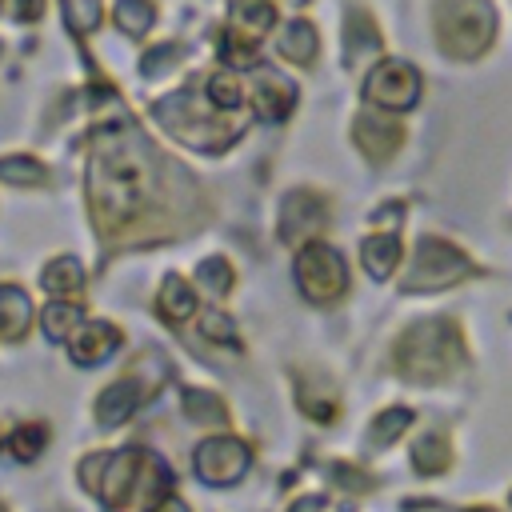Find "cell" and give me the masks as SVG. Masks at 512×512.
Masks as SVG:
<instances>
[{
  "mask_svg": "<svg viewBox=\"0 0 512 512\" xmlns=\"http://www.w3.org/2000/svg\"><path fill=\"white\" fill-rule=\"evenodd\" d=\"M364 96L380 108H412L420 96V76L404 60H380L364 80Z\"/></svg>",
  "mask_w": 512,
  "mask_h": 512,
  "instance_id": "30bf717a",
  "label": "cell"
},
{
  "mask_svg": "<svg viewBox=\"0 0 512 512\" xmlns=\"http://www.w3.org/2000/svg\"><path fill=\"white\" fill-rule=\"evenodd\" d=\"M196 284L208 288L212 296L232 292V268H228V260H224V256H208V260H200V268H196Z\"/></svg>",
  "mask_w": 512,
  "mask_h": 512,
  "instance_id": "f546056e",
  "label": "cell"
},
{
  "mask_svg": "<svg viewBox=\"0 0 512 512\" xmlns=\"http://www.w3.org/2000/svg\"><path fill=\"white\" fill-rule=\"evenodd\" d=\"M436 40L452 60H476L496 40V12L488 0H436Z\"/></svg>",
  "mask_w": 512,
  "mask_h": 512,
  "instance_id": "277c9868",
  "label": "cell"
},
{
  "mask_svg": "<svg viewBox=\"0 0 512 512\" xmlns=\"http://www.w3.org/2000/svg\"><path fill=\"white\" fill-rule=\"evenodd\" d=\"M332 476H336L340 488H352V492H368V488H372V480H368L360 468H352V464H336Z\"/></svg>",
  "mask_w": 512,
  "mask_h": 512,
  "instance_id": "836d02e7",
  "label": "cell"
},
{
  "mask_svg": "<svg viewBox=\"0 0 512 512\" xmlns=\"http://www.w3.org/2000/svg\"><path fill=\"white\" fill-rule=\"evenodd\" d=\"M272 24H276V8L268 0H232V8H228L232 36H240L248 44H256Z\"/></svg>",
  "mask_w": 512,
  "mask_h": 512,
  "instance_id": "2e32d148",
  "label": "cell"
},
{
  "mask_svg": "<svg viewBox=\"0 0 512 512\" xmlns=\"http://www.w3.org/2000/svg\"><path fill=\"white\" fill-rule=\"evenodd\" d=\"M316 52H320L316 28H312L308 20H292V24L284 28V36H280V56L292 60V64H312Z\"/></svg>",
  "mask_w": 512,
  "mask_h": 512,
  "instance_id": "44dd1931",
  "label": "cell"
},
{
  "mask_svg": "<svg viewBox=\"0 0 512 512\" xmlns=\"http://www.w3.org/2000/svg\"><path fill=\"white\" fill-rule=\"evenodd\" d=\"M360 260H364V268H368L372 280H384V276H392V268L400 264V240H396L392 232L368 236V240L360 244Z\"/></svg>",
  "mask_w": 512,
  "mask_h": 512,
  "instance_id": "d6986e66",
  "label": "cell"
},
{
  "mask_svg": "<svg viewBox=\"0 0 512 512\" xmlns=\"http://www.w3.org/2000/svg\"><path fill=\"white\" fill-rule=\"evenodd\" d=\"M468 512H496V508H468Z\"/></svg>",
  "mask_w": 512,
  "mask_h": 512,
  "instance_id": "74e56055",
  "label": "cell"
},
{
  "mask_svg": "<svg viewBox=\"0 0 512 512\" xmlns=\"http://www.w3.org/2000/svg\"><path fill=\"white\" fill-rule=\"evenodd\" d=\"M160 192V164L156 152L136 136L108 128L96 136L92 164H88V204L100 232L116 236L136 224Z\"/></svg>",
  "mask_w": 512,
  "mask_h": 512,
  "instance_id": "6da1fadb",
  "label": "cell"
},
{
  "mask_svg": "<svg viewBox=\"0 0 512 512\" xmlns=\"http://www.w3.org/2000/svg\"><path fill=\"white\" fill-rule=\"evenodd\" d=\"M320 508H324V496H304L292 504V512H320Z\"/></svg>",
  "mask_w": 512,
  "mask_h": 512,
  "instance_id": "d590c367",
  "label": "cell"
},
{
  "mask_svg": "<svg viewBox=\"0 0 512 512\" xmlns=\"http://www.w3.org/2000/svg\"><path fill=\"white\" fill-rule=\"evenodd\" d=\"M200 336H208V340H216V344H228V348H240L232 320L220 316V312H204V320H200Z\"/></svg>",
  "mask_w": 512,
  "mask_h": 512,
  "instance_id": "1f68e13d",
  "label": "cell"
},
{
  "mask_svg": "<svg viewBox=\"0 0 512 512\" xmlns=\"http://www.w3.org/2000/svg\"><path fill=\"white\" fill-rule=\"evenodd\" d=\"M352 140H356V148H360L368 160L384 164V160H392L396 148L404 144V128H400L396 120L380 116V112H360V116L352 120Z\"/></svg>",
  "mask_w": 512,
  "mask_h": 512,
  "instance_id": "8fae6325",
  "label": "cell"
},
{
  "mask_svg": "<svg viewBox=\"0 0 512 512\" xmlns=\"http://www.w3.org/2000/svg\"><path fill=\"white\" fill-rule=\"evenodd\" d=\"M48 444V428L44 424H20L12 436H8V448L16 460H36Z\"/></svg>",
  "mask_w": 512,
  "mask_h": 512,
  "instance_id": "f1b7e54d",
  "label": "cell"
},
{
  "mask_svg": "<svg viewBox=\"0 0 512 512\" xmlns=\"http://www.w3.org/2000/svg\"><path fill=\"white\" fill-rule=\"evenodd\" d=\"M0 512H4V508H0Z\"/></svg>",
  "mask_w": 512,
  "mask_h": 512,
  "instance_id": "f35d334b",
  "label": "cell"
},
{
  "mask_svg": "<svg viewBox=\"0 0 512 512\" xmlns=\"http://www.w3.org/2000/svg\"><path fill=\"white\" fill-rule=\"evenodd\" d=\"M408 424H412V412H408V408H388V412H380V416L372 420L368 440H372L376 448H384V444H392Z\"/></svg>",
  "mask_w": 512,
  "mask_h": 512,
  "instance_id": "4dcf8cb0",
  "label": "cell"
},
{
  "mask_svg": "<svg viewBox=\"0 0 512 512\" xmlns=\"http://www.w3.org/2000/svg\"><path fill=\"white\" fill-rule=\"evenodd\" d=\"M296 404H300L304 416H312L320 424L336 420V412H340L336 388L324 376H316V372H296Z\"/></svg>",
  "mask_w": 512,
  "mask_h": 512,
  "instance_id": "5bb4252c",
  "label": "cell"
},
{
  "mask_svg": "<svg viewBox=\"0 0 512 512\" xmlns=\"http://www.w3.org/2000/svg\"><path fill=\"white\" fill-rule=\"evenodd\" d=\"M184 412L196 420V424H224L228 420V408H224V400L216 396V392H208V388H184Z\"/></svg>",
  "mask_w": 512,
  "mask_h": 512,
  "instance_id": "cb8c5ba5",
  "label": "cell"
},
{
  "mask_svg": "<svg viewBox=\"0 0 512 512\" xmlns=\"http://www.w3.org/2000/svg\"><path fill=\"white\" fill-rule=\"evenodd\" d=\"M156 308H160V316L172 320V324L188 320V316L196 312V292H192V284L180 280V276H168V280L160 284V300H156Z\"/></svg>",
  "mask_w": 512,
  "mask_h": 512,
  "instance_id": "7402d4cb",
  "label": "cell"
},
{
  "mask_svg": "<svg viewBox=\"0 0 512 512\" xmlns=\"http://www.w3.org/2000/svg\"><path fill=\"white\" fill-rule=\"evenodd\" d=\"M100 500L108 512H152L172 492V472L148 448H120L104 456Z\"/></svg>",
  "mask_w": 512,
  "mask_h": 512,
  "instance_id": "7a4b0ae2",
  "label": "cell"
},
{
  "mask_svg": "<svg viewBox=\"0 0 512 512\" xmlns=\"http://www.w3.org/2000/svg\"><path fill=\"white\" fill-rule=\"evenodd\" d=\"M252 104L260 120H284L296 108V84L288 76H280L276 68H256V84H252Z\"/></svg>",
  "mask_w": 512,
  "mask_h": 512,
  "instance_id": "7c38bea8",
  "label": "cell"
},
{
  "mask_svg": "<svg viewBox=\"0 0 512 512\" xmlns=\"http://www.w3.org/2000/svg\"><path fill=\"white\" fill-rule=\"evenodd\" d=\"M140 396H144L140 380H116V384H108V388L96 396V420H100V428L124 424V420L136 412Z\"/></svg>",
  "mask_w": 512,
  "mask_h": 512,
  "instance_id": "9a60e30c",
  "label": "cell"
},
{
  "mask_svg": "<svg viewBox=\"0 0 512 512\" xmlns=\"http://www.w3.org/2000/svg\"><path fill=\"white\" fill-rule=\"evenodd\" d=\"M152 512H192V508H188V504H184L180 496H168V500H160V504H156Z\"/></svg>",
  "mask_w": 512,
  "mask_h": 512,
  "instance_id": "8d00e7d4",
  "label": "cell"
},
{
  "mask_svg": "<svg viewBox=\"0 0 512 512\" xmlns=\"http://www.w3.org/2000/svg\"><path fill=\"white\" fill-rule=\"evenodd\" d=\"M176 56H180V48H176V44H164V48H152V52L144 56V76H156V72H168Z\"/></svg>",
  "mask_w": 512,
  "mask_h": 512,
  "instance_id": "d6a6232c",
  "label": "cell"
},
{
  "mask_svg": "<svg viewBox=\"0 0 512 512\" xmlns=\"http://www.w3.org/2000/svg\"><path fill=\"white\" fill-rule=\"evenodd\" d=\"M40 288L52 292V296H80V288H84V268H80V260H76V256H56V260L44 268Z\"/></svg>",
  "mask_w": 512,
  "mask_h": 512,
  "instance_id": "ffe728a7",
  "label": "cell"
},
{
  "mask_svg": "<svg viewBox=\"0 0 512 512\" xmlns=\"http://www.w3.org/2000/svg\"><path fill=\"white\" fill-rule=\"evenodd\" d=\"M40 328H44V336L48 340H64V336H72L76 328H80V308L68 300H52L44 312H40Z\"/></svg>",
  "mask_w": 512,
  "mask_h": 512,
  "instance_id": "d4e9b609",
  "label": "cell"
},
{
  "mask_svg": "<svg viewBox=\"0 0 512 512\" xmlns=\"http://www.w3.org/2000/svg\"><path fill=\"white\" fill-rule=\"evenodd\" d=\"M412 464H416V472H424V476L444 472V468L452 464V448H448V440H444L440 432H424V436L416 440V448H412Z\"/></svg>",
  "mask_w": 512,
  "mask_h": 512,
  "instance_id": "603a6c76",
  "label": "cell"
},
{
  "mask_svg": "<svg viewBox=\"0 0 512 512\" xmlns=\"http://www.w3.org/2000/svg\"><path fill=\"white\" fill-rule=\"evenodd\" d=\"M392 360H396V372L404 380H412V384H436V380L452 376L464 364V336L444 316L416 320L412 328L400 332Z\"/></svg>",
  "mask_w": 512,
  "mask_h": 512,
  "instance_id": "3957f363",
  "label": "cell"
},
{
  "mask_svg": "<svg viewBox=\"0 0 512 512\" xmlns=\"http://www.w3.org/2000/svg\"><path fill=\"white\" fill-rule=\"evenodd\" d=\"M468 276V256L460 248H452L448 240H436V236H424L416 244V256H412V268L404 276V288L408 292H436V288H452L456 280Z\"/></svg>",
  "mask_w": 512,
  "mask_h": 512,
  "instance_id": "8992f818",
  "label": "cell"
},
{
  "mask_svg": "<svg viewBox=\"0 0 512 512\" xmlns=\"http://www.w3.org/2000/svg\"><path fill=\"white\" fill-rule=\"evenodd\" d=\"M40 12H44V0H16L12 4V16L16 20H40Z\"/></svg>",
  "mask_w": 512,
  "mask_h": 512,
  "instance_id": "e575fe53",
  "label": "cell"
},
{
  "mask_svg": "<svg viewBox=\"0 0 512 512\" xmlns=\"http://www.w3.org/2000/svg\"><path fill=\"white\" fill-rule=\"evenodd\" d=\"M324 224H328V200L320 192L296 188L284 196V204H280V240L284 244L308 248V240H316L324 232Z\"/></svg>",
  "mask_w": 512,
  "mask_h": 512,
  "instance_id": "9c48e42d",
  "label": "cell"
},
{
  "mask_svg": "<svg viewBox=\"0 0 512 512\" xmlns=\"http://www.w3.org/2000/svg\"><path fill=\"white\" fill-rule=\"evenodd\" d=\"M152 116H156L176 140H184L188 148H200V152H220V148L236 136V128L224 124L220 116H212V112L200 104V96L188 92V88L160 96V100L152 104Z\"/></svg>",
  "mask_w": 512,
  "mask_h": 512,
  "instance_id": "5b68a950",
  "label": "cell"
},
{
  "mask_svg": "<svg viewBox=\"0 0 512 512\" xmlns=\"http://www.w3.org/2000/svg\"><path fill=\"white\" fill-rule=\"evenodd\" d=\"M380 52V32H376V24H372V16L368 12H348V36H344V56H348V64H360V60H368V56H376Z\"/></svg>",
  "mask_w": 512,
  "mask_h": 512,
  "instance_id": "ac0fdd59",
  "label": "cell"
},
{
  "mask_svg": "<svg viewBox=\"0 0 512 512\" xmlns=\"http://www.w3.org/2000/svg\"><path fill=\"white\" fill-rule=\"evenodd\" d=\"M296 284H300V292H304L312 304H332V300H340L344 288H348V268H344V260H340L336 248H328V244H308V248H300V256H296Z\"/></svg>",
  "mask_w": 512,
  "mask_h": 512,
  "instance_id": "52a82bcc",
  "label": "cell"
},
{
  "mask_svg": "<svg viewBox=\"0 0 512 512\" xmlns=\"http://www.w3.org/2000/svg\"><path fill=\"white\" fill-rule=\"evenodd\" d=\"M0 180L32 188V184H48V168L32 156H0Z\"/></svg>",
  "mask_w": 512,
  "mask_h": 512,
  "instance_id": "484cf974",
  "label": "cell"
},
{
  "mask_svg": "<svg viewBox=\"0 0 512 512\" xmlns=\"http://www.w3.org/2000/svg\"><path fill=\"white\" fill-rule=\"evenodd\" d=\"M156 20V4L152 0H116V24L128 36H144Z\"/></svg>",
  "mask_w": 512,
  "mask_h": 512,
  "instance_id": "4316f807",
  "label": "cell"
},
{
  "mask_svg": "<svg viewBox=\"0 0 512 512\" xmlns=\"http://www.w3.org/2000/svg\"><path fill=\"white\" fill-rule=\"evenodd\" d=\"M120 328L108 324V320H84L72 336H68V348H72V360L76 364H100L108 360L116 348H120Z\"/></svg>",
  "mask_w": 512,
  "mask_h": 512,
  "instance_id": "4fadbf2b",
  "label": "cell"
},
{
  "mask_svg": "<svg viewBox=\"0 0 512 512\" xmlns=\"http://www.w3.org/2000/svg\"><path fill=\"white\" fill-rule=\"evenodd\" d=\"M252 464V448L236 436H212L196 448L192 468L204 484H236Z\"/></svg>",
  "mask_w": 512,
  "mask_h": 512,
  "instance_id": "ba28073f",
  "label": "cell"
},
{
  "mask_svg": "<svg viewBox=\"0 0 512 512\" xmlns=\"http://www.w3.org/2000/svg\"><path fill=\"white\" fill-rule=\"evenodd\" d=\"M208 104L212 108H240V100H244V92H240V76L236 72H212L208 76Z\"/></svg>",
  "mask_w": 512,
  "mask_h": 512,
  "instance_id": "83f0119b",
  "label": "cell"
},
{
  "mask_svg": "<svg viewBox=\"0 0 512 512\" xmlns=\"http://www.w3.org/2000/svg\"><path fill=\"white\" fill-rule=\"evenodd\" d=\"M32 324V300L16 284H0V340H20Z\"/></svg>",
  "mask_w": 512,
  "mask_h": 512,
  "instance_id": "e0dca14e",
  "label": "cell"
}]
</instances>
